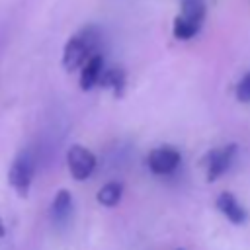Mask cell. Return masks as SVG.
I'll return each instance as SVG.
<instances>
[{
	"label": "cell",
	"instance_id": "1",
	"mask_svg": "<svg viewBox=\"0 0 250 250\" xmlns=\"http://www.w3.org/2000/svg\"><path fill=\"white\" fill-rule=\"evenodd\" d=\"M100 29L96 25H86L80 31H76L64 45L62 49V66L64 70L72 72L76 68H82V64L94 55L98 53V45H100Z\"/></svg>",
	"mask_w": 250,
	"mask_h": 250
},
{
	"label": "cell",
	"instance_id": "2",
	"mask_svg": "<svg viewBox=\"0 0 250 250\" xmlns=\"http://www.w3.org/2000/svg\"><path fill=\"white\" fill-rule=\"evenodd\" d=\"M205 21V0H182L180 14L174 20L172 33L180 41H188L199 33Z\"/></svg>",
	"mask_w": 250,
	"mask_h": 250
},
{
	"label": "cell",
	"instance_id": "3",
	"mask_svg": "<svg viewBox=\"0 0 250 250\" xmlns=\"http://www.w3.org/2000/svg\"><path fill=\"white\" fill-rule=\"evenodd\" d=\"M33 174H35V164L33 158L27 152H21L14 158L10 170H8V182L10 186L16 189L18 195L25 197L29 193L31 182H33Z\"/></svg>",
	"mask_w": 250,
	"mask_h": 250
},
{
	"label": "cell",
	"instance_id": "4",
	"mask_svg": "<svg viewBox=\"0 0 250 250\" xmlns=\"http://www.w3.org/2000/svg\"><path fill=\"white\" fill-rule=\"evenodd\" d=\"M236 150H238V146L234 143H230V145H225L221 148H213L211 152H207L205 158H203V166H205V172H207L205 180L215 182L217 178H221L229 170V166L232 164V160L236 156Z\"/></svg>",
	"mask_w": 250,
	"mask_h": 250
},
{
	"label": "cell",
	"instance_id": "5",
	"mask_svg": "<svg viewBox=\"0 0 250 250\" xmlns=\"http://www.w3.org/2000/svg\"><path fill=\"white\" fill-rule=\"evenodd\" d=\"M66 164H68L70 176L78 182H84L92 176V172L96 168V156L90 148L80 146V145H72L66 152Z\"/></svg>",
	"mask_w": 250,
	"mask_h": 250
},
{
	"label": "cell",
	"instance_id": "6",
	"mask_svg": "<svg viewBox=\"0 0 250 250\" xmlns=\"http://www.w3.org/2000/svg\"><path fill=\"white\" fill-rule=\"evenodd\" d=\"M146 164H148L150 172L156 174V176L170 174L180 164V152L174 146H158V148H154V150L148 152Z\"/></svg>",
	"mask_w": 250,
	"mask_h": 250
},
{
	"label": "cell",
	"instance_id": "7",
	"mask_svg": "<svg viewBox=\"0 0 250 250\" xmlns=\"http://www.w3.org/2000/svg\"><path fill=\"white\" fill-rule=\"evenodd\" d=\"M217 209L232 223V225H244L246 221H248V211L238 203V199L232 195V193H229V191H223V193H219V197H217Z\"/></svg>",
	"mask_w": 250,
	"mask_h": 250
},
{
	"label": "cell",
	"instance_id": "8",
	"mask_svg": "<svg viewBox=\"0 0 250 250\" xmlns=\"http://www.w3.org/2000/svg\"><path fill=\"white\" fill-rule=\"evenodd\" d=\"M102 72H104V57L102 53H94L84 64H82V72H80V88L84 92L92 90L94 86L100 84V78H102Z\"/></svg>",
	"mask_w": 250,
	"mask_h": 250
},
{
	"label": "cell",
	"instance_id": "9",
	"mask_svg": "<svg viewBox=\"0 0 250 250\" xmlns=\"http://www.w3.org/2000/svg\"><path fill=\"white\" fill-rule=\"evenodd\" d=\"M70 213H72V195L70 191L61 189L51 203V217L55 223H62L70 217Z\"/></svg>",
	"mask_w": 250,
	"mask_h": 250
},
{
	"label": "cell",
	"instance_id": "10",
	"mask_svg": "<svg viewBox=\"0 0 250 250\" xmlns=\"http://www.w3.org/2000/svg\"><path fill=\"white\" fill-rule=\"evenodd\" d=\"M125 84H127V76L123 68H104L102 78H100L102 88H111L115 96H123Z\"/></svg>",
	"mask_w": 250,
	"mask_h": 250
},
{
	"label": "cell",
	"instance_id": "11",
	"mask_svg": "<svg viewBox=\"0 0 250 250\" xmlns=\"http://www.w3.org/2000/svg\"><path fill=\"white\" fill-rule=\"evenodd\" d=\"M121 195H123V186H121L119 182H109V184H105V186L98 191L96 199H98V203L104 205V207H115V205L121 201Z\"/></svg>",
	"mask_w": 250,
	"mask_h": 250
},
{
	"label": "cell",
	"instance_id": "12",
	"mask_svg": "<svg viewBox=\"0 0 250 250\" xmlns=\"http://www.w3.org/2000/svg\"><path fill=\"white\" fill-rule=\"evenodd\" d=\"M234 94H236V100H238V102H244V104L250 102V72H246V74L238 80Z\"/></svg>",
	"mask_w": 250,
	"mask_h": 250
},
{
	"label": "cell",
	"instance_id": "13",
	"mask_svg": "<svg viewBox=\"0 0 250 250\" xmlns=\"http://www.w3.org/2000/svg\"><path fill=\"white\" fill-rule=\"evenodd\" d=\"M4 234H6V227H4V223L0 219V238H4Z\"/></svg>",
	"mask_w": 250,
	"mask_h": 250
},
{
	"label": "cell",
	"instance_id": "14",
	"mask_svg": "<svg viewBox=\"0 0 250 250\" xmlns=\"http://www.w3.org/2000/svg\"><path fill=\"white\" fill-rule=\"evenodd\" d=\"M178 250H182V248H178Z\"/></svg>",
	"mask_w": 250,
	"mask_h": 250
}]
</instances>
